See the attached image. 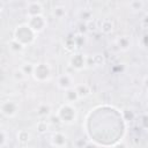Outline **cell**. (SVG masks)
I'll return each mask as SVG.
<instances>
[{
  "instance_id": "cell-1",
  "label": "cell",
  "mask_w": 148,
  "mask_h": 148,
  "mask_svg": "<svg viewBox=\"0 0 148 148\" xmlns=\"http://www.w3.org/2000/svg\"><path fill=\"white\" fill-rule=\"evenodd\" d=\"M36 35L32 29L28 25V23H22V24H18L15 29H14V39L17 40L18 43H21L23 46H27L31 43H34L35 38H36Z\"/></svg>"
},
{
  "instance_id": "cell-2",
  "label": "cell",
  "mask_w": 148,
  "mask_h": 148,
  "mask_svg": "<svg viewBox=\"0 0 148 148\" xmlns=\"http://www.w3.org/2000/svg\"><path fill=\"white\" fill-rule=\"evenodd\" d=\"M57 116H58V118L60 119L61 123L72 124L77 118V110L75 109V106L73 104L65 103L59 108V110L57 112Z\"/></svg>"
},
{
  "instance_id": "cell-3",
  "label": "cell",
  "mask_w": 148,
  "mask_h": 148,
  "mask_svg": "<svg viewBox=\"0 0 148 148\" xmlns=\"http://www.w3.org/2000/svg\"><path fill=\"white\" fill-rule=\"evenodd\" d=\"M52 76V69L50 67L49 64L46 62H39L37 65H35V69H34V74L32 77L37 81V82H46L51 79Z\"/></svg>"
},
{
  "instance_id": "cell-4",
  "label": "cell",
  "mask_w": 148,
  "mask_h": 148,
  "mask_svg": "<svg viewBox=\"0 0 148 148\" xmlns=\"http://www.w3.org/2000/svg\"><path fill=\"white\" fill-rule=\"evenodd\" d=\"M18 110H20V105L16 101L6 99L0 105L1 114L5 116L6 118H14L18 113Z\"/></svg>"
},
{
  "instance_id": "cell-5",
  "label": "cell",
  "mask_w": 148,
  "mask_h": 148,
  "mask_svg": "<svg viewBox=\"0 0 148 148\" xmlns=\"http://www.w3.org/2000/svg\"><path fill=\"white\" fill-rule=\"evenodd\" d=\"M27 23H28V25L32 29V31H34L35 34H39V32L44 31L45 28L47 27V20L45 18L44 15L29 17Z\"/></svg>"
},
{
  "instance_id": "cell-6",
  "label": "cell",
  "mask_w": 148,
  "mask_h": 148,
  "mask_svg": "<svg viewBox=\"0 0 148 148\" xmlns=\"http://www.w3.org/2000/svg\"><path fill=\"white\" fill-rule=\"evenodd\" d=\"M69 65L72 68H74L75 71H82L83 68H86V66L88 65L87 61V57L82 53H75L69 59Z\"/></svg>"
},
{
  "instance_id": "cell-7",
  "label": "cell",
  "mask_w": 148,
  "mask_h": 148,
  "mask_svg": "<svg viewBox=\"0 0 148 148\" xmlns=\"http://www.w3.org/2000/svg\"><path fill=\"white\" fill-rule=\"evenodd\" d=\"M57 86L59 89L61 90H67V89H71V88H74V77L72 74L69 73H64L61 75L58 76L57 79Z\"/></svg>"
},
{
  "instance_id": "cell-8",
  "label": "cell",
  "mask_w": 148,
  "mask_h": 148,
  "mask_svg": "<svg viewBox=\"0 0 148 148\" xmlns=\"http://www.w3.org/2000/svg\"><path fill=\"white\" fill-rule=\"evenodd\" d=\"M25 9H27L28 18L29 17H34V16L43 15V13H44V8H43L42 3L38 2V1H28Z\"/></svg>"
},
{
  "instance_id": "cell-9",
  "label": "cell",
  "mask_w": 148,
  "mask_h": 148,
  "mask_svg": "<svg viewBox=\"0 0 148 148\" xmlns=\"http://www.w3.org/2000/svg\"><path fill=\"white\" fill-rule=\"evenodd\" d=\"M50 142L54 148H65L67 145V136L62 132H54L50 138Z\"/></svg>"
},
{
  "instance_id": "cell-10",
  "label": "cell",
  "mask_w": 148,
  "mask_h": 148,
  "mask_svg": "<svg viewBox=\"0 0 148 148\" xmlns=\"http://www.w3.org/2000/svg\"><path fill=\"white\" fill-rule=\"evenodd\" d=\"M97 28L99 29V31L103 35H110L114 29V24H113L111 18H103L99 21Z\"/></svg>"
},
{
  "instance_id": "cell-11",
  "label": "cell",
  "mask_w": 148,
  "mask_h": 148,
  "mask_svg": "<svg viewBox=\"0 0 148 148\" xmlns=\"http://www.w3.org/2000/svg\"><path fill=\"white\" fill-rule=\"evenodd\" d=\"M64 99H65V103H68V104H74L80 99L75 87L64 91Z\"/></svg>"
},
{
  "instance_id": "cell-12",
  "label": "cell",
  "mask_w": 148,
  "mask_h": 148,
  "mask_svg": "<svg viewBox=\"0 0 148 148\" xmlns=\"http://www.w3.org/2000/svg\"><path fill=\"white\" fill-rule=\"evenodd\" d=\"M116 45L118 46L119 50L127 51V50H130V47L132 45V42H131L128 36H120L116 39Z\"/></svg>"
},
{
  "instance_id": "cell-13",
  "label": "cell",
  "mask_w": 148,
  "mask_h": 148,
  "mask_svg": "<svg viewBox=\"0 0 148 148\" xmlns=\"http://www.w3.org/2000/svg\"><path fill=\"white\" fill-rule=\"evenodd\" d=\"M16 139H17V142L21 145V146H25L29 141H30V133L27 131V130H20L17 133H16Z\"/></svg>"
},
{
  "instance_id": "cell-14",
  "label": "cell",
  "mask_w": 148,
  "mask_h": 148,
  "mask_svg": "<svg viewBox=\"0 0 148 148\" xmlns=\"http://www.w3.org/2000/svg\"><path fill=\"white\" fill-rule=\"evenodd\" d=\"M75 89H76L80 98H84L91 94V89L87 84H77V86H75Z\"/></svg>"
},
{
  "instance_id": "cell-15",
  "label": "cell",
  "mask_w": 148,
  "mask_h": 148,
  "mask_svg": "<svg viewBox=\"0 0 148 148\" xmlns=\"http://www.w3.org/2000/svg\"><path fill=\"white\" fill-rule=\"evenodd\" d=\"M52 14H53V16H54L56 18L61 20V18H64V17L66 16V14H67V9H66L65 6L58 5V6H56V7L52 9Z\"/></svg>"
},
{
  "instance_id": "cell-16",
  "label": "cell",
  "mask_w": 148,
  "mask_h": 148,
  "mask_svg": "<svg viewBox=\"0 0 148 148\" xmlns=\"http://www.w3.org/2000/svg\"><path fill=\"white\" fill-rule=\"evenodd\" d=\"M8 47H9V50H10L12 52H14V53H21V52L24 50L25 46H23L21 43H18L17 40H15V39L13 38V39H10V42H8Z\"/></svg>"
},
{
  "instance_id": "cell-17",
  "label": "cell",
  "mask_w": 148,
  "mask_h": 148,
  "mask_svg": "<svg viewBox=\"0 0 148 148\" xmlns=\"http://www.w3.org/2000/svg\"><path fill=\"white\" fill-rule=\"evenodd\" d=\"M51 113V106L50 104H46V103H42L38 105L37 108V114L39 117H47L50 116Z\"/></svg>"
},
{
  "instance_id": "cell-18",
  "label": "cell",
  "mask_w": 148,
  "mask_h": 148,
  "mask_svg": "<svg viewBox=\"0 0 148 148\" xmlns=\"http://www.w3.org/2000/svg\"><path fill=\"white\" fill-rule=\"evenodd\" d=\"M145 2L143 1H141V0H134V1H131L130 3H128V7L133 10V12H140L141 9H143V7H145Z\"/></svg>"
},
{
  "instance_id": "cell-19",
  "label": "cell",
  "mask_w": 148,
  "mask_h": 148,
  "mask_svg": "<svg viewBox=\"0 0 148 148\" xmlns=\"http://www.w3.org/2000/svg\"><path fill=\"white\" fill-rule=\"evenodd\" d=\"M74 39V44L76 47H82L86 44V36L83 34H76L73 36Z\"/></svg>"
},
{
  "instance_id": "cell-20",
  "label": "cell",
  "mask_w": 148,
  "mask_h": 148,
  "mask_svg": "<svg viewBox=\"0 0 148 148\" xmlns=\"http://www.w3.org/2000/svg\"><path fill=\"white\" fill-rule=\"evenodd\" d=\"M20 68L22 69V72H23L27 76H29V75H32V74H34L35 65H32L31 62H24V64H22V66H21Z\"/></svg>"
},
{
  "instance_id": "cell-21",
  "label": "cell",
  "mask_w": 148,
  "mask_h": 148,
  "mask_svg": "<svg viewBox=\"0 0 148 148\" xmlns=\"http://www.w3.org/2000/svg\"><path fill=\"white\" fill-rule=\"evenodd\" d=\"M36 128H37V132L39 134H45L49 131V124L46 120H39L36 125Z\"/></svg>"
},
{
  "instance_id": "cell-22",
  "label": "cell",
  "mask_w": 148,
  "mask_h": 148,
  "mask_svg": "<svg viewBox=\"0 0 148 148\" xmlns=\"http://www.w3.org/2000/svg\"><path fill=\"white\" fill-rule=\"evenodd\" d=\"M13 77H14V80H15V81L21 82V81H23V80H25V79H27V75L22 72V69H21V68H16V69L14 71V73H13Z\"/></svg>"
},
{
  "instance_id": "cell-23",
  "label": "cell",
  "mask_w": 148,
  "mask_h": 148,
  "mask_svg": "<svg viewBox=\"0 0 148 148\" xmlns=\"http://www.w3.org/2000/svg\"><path fill=\"white\" fill-rule=\"evenodd\" d=\"M91 16H92V14H91V12L88 10V9H83V10L80 13V17H81V20L84 21V23L90 22V21H91Z\"/></svg>"
},
{
  "instance_id": "cell-24",
  "label": "cell",
  "mask_w": 148,
  "mask_h": 148,
  "mask_svg": "<svg viewBox=\"0 0 148 148\" xmlns=\"http://www.w3.org/2000/svg\"><path fill=\"white\" fill-rule=\"evenodd\" d=\"M123 116H124V118L126 120H133L135 118V113L131 109H124L123 110Z\"/></svg>"
},
{
  "instance_id": "cell-25",
  "label": "cell",
  "mask_w": 148,
  "mask_h": 148,
  "mask_svg": "<svg viewBox=\"0 0 148 148\" xmlns=\"http://www.w3.org/2000/svg\"><path fill=\"white\" fill-rule=\"evenodd\" d=\"M91 59H92V62L95 66H102L104 64V58L102 54H94Z\"/></svg>"
},
{
  "instance_id": "cell-26",
  "label": "cell",
  "mask_w": 148,
  "mask_h": 148,
  "mask_svg": "<svg viewBox=\"0 0 148 148\" xmlns=\"http://www.w3.org/2000/svg\"><path fill=\"white\" fill-rule=\"evenodd\" d=\"M140 126L145 130H148V113H145L140 118Z\"/></svg>"
},
{
  "instance_id": "cell-27",
  "label": "cell",
  "mask_w": 148,
  "mask_h": 148,
  "mask_svg": "<svg viewBox=\"0 0 148 148\" xmlns=\"http://www.w3.org/2000/svg\"><path fill=\"white\" fill-rule=\"evenodd\" d=\"M8 134H7V132L5 131V130H2L1 131V141H0V146H1V148H3L6 145H7V141H8Z\"/></svg>"
},
{
  "instance_id": "cell-28",
  "label": "cell",
  "mask_w": 148,
  "mask_h": 148,
  "mask_svg": "<svg viewBox=\"0 0 148 148\" xmlns=\"http://www.w3.org/2000/svg\"><path fill=\"white\" fill-rule=\"evenodd\" d=\"M141 27L143 29H148V14H146L142 18H141Z\"/></svg>"
},
{
  "instance_id": "cell-29",
  "label": "cell",
  "mask_w": 148,
  "mask_h": 148,
  "mask_svg": "<svg viewBox=\"0 0 148 148\" xmlns=\"http://www.w3.org/2000/svg\"><path fill=\"white\" fill-rule=\"evenodd\" d=\"M141 45L143 47H148V34H146L141 37Z\"/></svg>"
},
{
  "instance_id": "cell-30",
  "label": "cell",
  "mask_w": 148,
  "mask_h": 148,
  "mask_svg": "<svg viewBox=\"0 0 148 148\" xmlns=\"http://www.w3.org/2000/svg\"><path fill=\"white\" fill-rule=\"evenodd\" d=\"M113 148H127V146L125 143H123V142H119L116 146H113Z\"/></svg>"
},
{
  "instance_id": "cell-31",
  "label": "cell",
  "mask_w": 148,
  "mask_h": 148,
  "mask_svg": "<svg viewBox=\"0 0 148 148\" xmlns=\"http://www.w3.org/2000/svg\"><path fill=\"white\" fill-rule=\"evenodd\" d=\"M83 148H97V147L95 145H92V143H86V146Z\"/></svg>"
},
{
  "instance_id": "cell-32",
  "label": "cell",
  "mask_w": 148,
  "mask_h": 148,
  "mask_svg": "<svg viewBox=\"0 0 148 148\" xmlns=\"http://www.w3.org/2000/svg\"><path fill=\"white\" fill-rule=\"evenodd\" d=\"M143 86H145L146 88H148V76H146V77L143 79Z\"/></svg>"
},
{
  "instance_id": "cell-33",
  "label": "cell",
  "mask_w": 148,
  "mask_h": 148,
  "mask_svg": "<svg viewBox=\"0 0 148 148\" xmlns=\"http://www.w3.org/2000/svg\"><path fill=\"white\" fill-rule=\"evenodd\" d=\"M3 6H5V2L3 1H0V12L3 10Z\"/></svg>"
},
{
  "instance_id": "cell-34",
  "label": "cell",
  "mask_w": 148,
  "mask_h": 148,
  "mask_svg": "<svg viewBox=\"0 0 148 148\" xmlns=\"http://www.w3.org/2000/svg\"><path fill=\"white\" fill-rule=\"evenodd\" d=\"M147 108H148V102H147Z\"/></svg>"
}]
</instances>
